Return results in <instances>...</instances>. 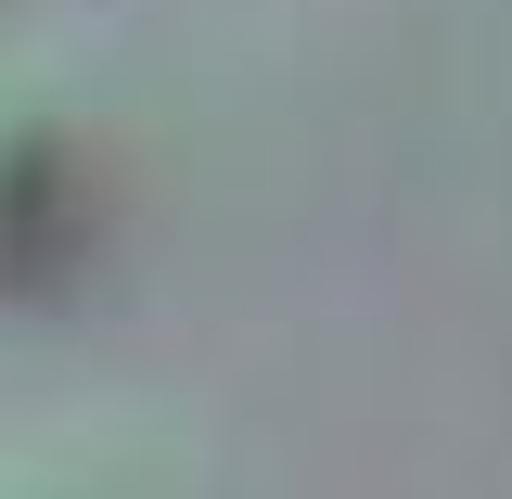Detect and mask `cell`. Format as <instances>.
<instances>
[]
</instances>
